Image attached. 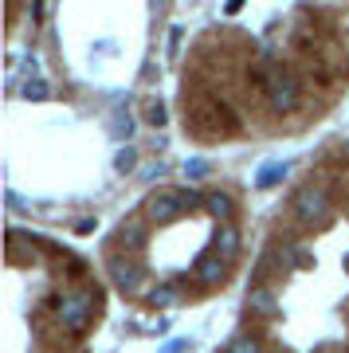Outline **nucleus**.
Returning <instances> with one entry per match:
<instances>
[{"label":"nucleus","mask_w":349,"mask_h":353,"mask_svg":"<svg viewBox=\"0 0 349 353\" xmlns=\"http://www.w3.org/2000/svg\"><path fill=\"white\" fill-rule=\"evenodd\" d=\"M197 204H204V196L192 189H161L146 201V208H150V216L157 224H173L177 216L188 212V208H197Z\"/></svg>","instance_id":"nucleus-1"},{"label":"nucleus","mask_w":349,"mask_h":353,"mask_svg":"<svg viewBox=\"0 0 349 353\" xmlns=\"http://www.w3.org/2000/svg\"><path fill=\"white\" fill-rule=\"evenodd\" d=\"M94 303H99V294H94V290H75V294H63L59 306H55L59 326H63V330H87L90 314H94Z\"/></svg>","instance_id":"nucleus-2"},{"label":"nucleus","mask_w":349,"mask_h":353,"mask_svg":"<svg viewBox=\"0 0 349 353\" xmlns=\"http://www.w3.org/2000/svg\"><path fill=\"white\" fill-rule=\"evenodd\" d=\"M263 87H267V102H271L275 114H290L295 106H299V99H302L299 79H295V75H283V71H279V75H271Z\"/></svg>","instance_id":"nucleus-3"},{"label":"nucleus","mask_w":349,"mask_h":353,"mask_svg":"<svg viewBox=\"0 0 349 353\" xmlns=\"http://www.w3.org/2000/svg\"><path fill=\"white\" fill-rule=\"evenodd\" d=\"M106 271H110V283L122 294H141V267L130 255H110L106 259Z\"/></svg>","instance_id":"nucleus-4"},{"label":"nucleus","mask_w":349,"mask_h":353,"mask_svg":"<svg viewBox=\"0 0 349 353\" xmlns=\"http://www.w3.org/2000/svg\"><path fill=\"white\" fill-rule=\"evenodd\" d=\"M295 212H299L302 224H318L326 216V192L314 189V185H306V189L295 192Z\"/></svg>","instance_id":"nucleus-5"},{"label":"nucleus","mask_w":349,"mask_h":353,"mask_svg":"<svg viewBox=\"0 0 349 353\" xmlns=\"http://www.w3.org/2000/svg\"><path fill=\"white\" fill-rule=\"evenodd\" d=\"M114 240H118V248H122L126 255H141V248H146V220H141V216L122 220L118 232H114Z\"/></svg>","instance_id":"nucleus-6"},{"label":"nucleus","mask_w":349,"mask_h":353,"mask_svg":"<svg viewBox=\"0 0 349 353\" xmlns=\"http://www.w3.org/2000/svg\"><path fill=\"white\" fill-rule=\"evenodd\" d=\"M192 271H197V283H200V287H220V283H224V275H228V259L212 248L208 255H200Z\"/></svg>","instance_id":"nucleus-7"},{"label":"nucleus","mask_w":349,"mask_h":353,"mask_svg":"<svg viewBox=\"0 0 349 353\" xmlns=\"http://www.w3.org/2000/svg\"><path fill=\"white\" fill-rule=\"evenodd\" d=\"M248 310L259 318H279V294H275V287H251L248 290Z\"/></svg>","instance_id":"nucleus-8"},{"label":"nucleus","mask_w":349,"mask_h":353,"mask_svg":"<svg viewBox=\"0 0 349 353\" xmlns=\"http://www.w3.org/2000/svg\"><path fill=\"white\" fill-rule=\"evenodd\" d=\"M216 252L224 255L228 263H232V259L239 255V232H236L232 224H224L220 232H216Z\"/></svg>","instance_id":"nucleus-9"},{"label":"nucleus","mask_w":349,"mask_h":353,"mask_svg":"<svg viewBox=\"0 0 349 353\" xmlns=\"http://www.w3.org/2000/svg\"><path fill=\"white\" fill-rule=\"evenodd\" d=\"M283 176H287V161H267L259 173H255V185H259V189H271V185H279Z\"/></svg>","instance_id":"nucleus-10"},{"label":"nucleus","mask_w":349,"mask_h":353,"mask_svg":"<svg viewBox=\"0 0 349 353\" xmlns=\"http://www.w3.org/2000/svg\"><path fill=\"white\" fill-rule=\"evenodd\" d=\"M204 208H208L216 220H228V216H232V196H224V192H208V196H204Z\"/></svg>","instance_id":"nucleus-11"},{"label":"nucleus","mask_w":349,"mask_h":353,"mask_svg":"<svg viewBox=\"0 0 349 353\" xmlns=\"http://www.w3.org/2000/svg\"><path fill=\"white\" fill-rule=\"evenodd\" d=\"M181 303V290L177 287H157L150 290V306H157V310H165V306H177Z\"/></svg>","instance_id":"nucleus-12"},{"label":"nucleus","mask_w":349,"mask_h":353,"mask_svg":"<svg viewBox=\"0 0 349 353\" xmlns=\"http://www.w3.org/2000/svg\"><path fill=\"white\" fill-rule=\"evenodd\" d=\"M228 353H263V341L255 334H236L232 345H228Z\"/></svg>","instance_id":"nucleus-13"},{"label":"nucleus","mask_w":349,"mask_h":353,"mask_svg":"<svg viewBox=\"0 0 349 353\" xmlns=\"http://www.w3.org/2000/svg\"><path fill=\"white\" fill-rule=\"evenodd\" d=\"M20 94H24L28 102H43V99L51 94V90H48V83H43V79L36 75V79H28L24 87H20Z\"/></svg>","instance_id":"nucleus-14"},{"label":"nucleus","mask_w":349,"mask_h":353,"mask_svg":"<svg viewBox=\"0 0 349 353\" xmlns=\"http://www.w3.org/2000/svg\"><path fill=\"white\" fill-rule=\"evenodd\" d=\"M134 165H137V153H134V145H122V150L114 153V169H118V173H130Z\"/></svg>","instance_id":"nucleus-15"},{"label":"nucleus","mask_w":349,"mask_h":353,"mask_svg":"<svg viewBox=\"0 0 349 353\" xmlns=\"http://www.w3.org/2000/svg\"><path fill=\"white\" fill-rule=\"evenodd\" d=\"M165 118H169V114H165V102L161 99L146 102V122H150V126H165Z\"/></svg>","instance_id":"nucleus-16"},{"label":"nucleus","mask_w":349,"mask_h":353,"mask_svg":"<svg viewBox=\"0 0 349 353\" xmlns=\"http://www.w3.org/2000/svg\"><path fill=\"white\" fill-rule=\"evenodd\" d=\"M208 169H212V165L204 161V157H188V161H185V176H188V181H200V176H208Z\"/></svg>","instance_id":"nucleus-17"},{"label":"nucleus","mask_w":349,"mask_h":353,"mask_svg":"<svg viewBox=\"0 0 349 353\" xmlns=\"http://www.w3.org/2000/svg\"><path fill=\"white\" fill-rule=\"evenodd\" d=\"M110 130L118 134V138H130V134H134V118H126V114H118V118L110 122Z\"/></svg>","instance_id":"nucleus-18"},{"label":"nucleus","mask_w":349,"mask_h":353,"mask_svg":"<svg viewBox=\"0 0 349 353\" xmlns=\"http://www.w3.org/2000/svg\"><path fill=\"white\" fill-rule=\"evenodd\" d=\"M48 4H51V0H32V16L43 20V16H48Z\"/></svg>","instance_id":"nucleus-19"},{"label":"nucleus","mask_w":349,"mask_h":353,"mask_svg":"<svg viewBox=\"0 0 349 353\" xmlns=\"http://www.w3.org/2000/svg\"><path fill=\"white\" fill-rule=\"evenodd\" d=\"M177 48H181V28H169V55H177Z\"/></svg>","instance_id":"nucleus-20"},{"label":"nucleus","mask_w":349,"mask_h":353,"mask_svg":"<svg viewBox=\"0 0 349 353\" xmlns=\"http://www.w3.org/2000/svg\"><path fill=\"white\" fill-rule=\"evenodd\" d=\"M146 176H150V181H161V176H165V165H161V161L150 165V169H146Z\"/></svg>","instance_id":"nucleus-21"},{"label":"nucleus","mask_w":349,"mask_h":353,"mask_svg":"<svg viewBox=\"0 0 349 353\" xmlns=\"http://www.w3.org/2000/svg\"><path fill=\"white\" fill-rule=\"evenodd\" d=\"M153 4H165V0H153Z\"/></svg>","instance_id":"nucleus-22"}]
</instances>
